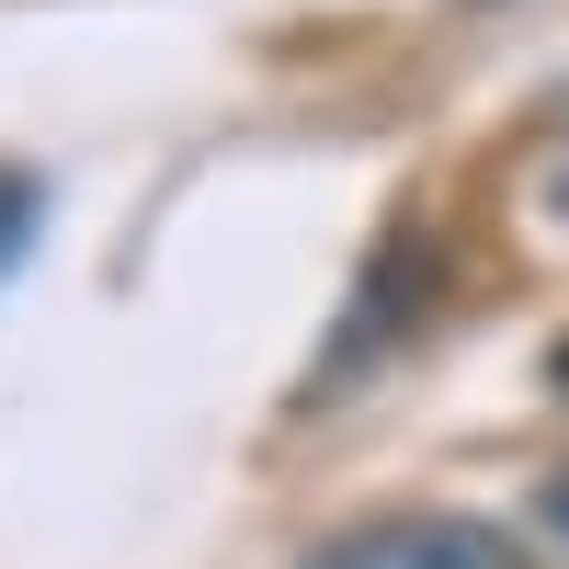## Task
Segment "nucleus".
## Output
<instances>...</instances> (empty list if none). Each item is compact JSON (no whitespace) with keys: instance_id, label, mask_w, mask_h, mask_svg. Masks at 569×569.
I'll list each match as a JSON object with an SVG mask.
<instances>
[{"instance_id":"nucleus-3","label":"nucleus","mask_w":569,"mask_h":569,"mask_svg":"<svg viewBox=\"0 0 569 569\" xmlns=\"http://www.w3.org/2000/svg\"><path fill=\"white\" fill-rule=\"evenodd\" d=\"M558 217H569V171H558Z\"/></svg>"},{"instance_id":"nucleus-1","label":"nucleus","mask_w":569,"mask_h":569,"mask_svg":"<svg viewBox=\"0 0 569 569\" xmlns=\"http://www.w3.org/2000/svg\"><path fill=\"white\" fill-rule=\"evenodd\" d=\"M297 569H525V558L479 512H388V525H353V536L308 547Z\"/></svg>"},{"instance_id":"nucleus-2","label":"nucleus","mask_w":569,"mask_h":569,"mask_svg":"<svg viewBox=\"0 0 569 569\" xmlns=\"http://www.w3.org/2000/svg\"><path fill=\"white\" fill-rule=\"evenodd\" d=\"M536 512H547V536L569 547V467H558V479H547V501H536Z\"/></svg>"}]
</instances>
